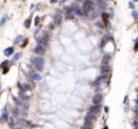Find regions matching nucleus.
Instances as JSON below:
<instances>
[{
  "mask_svg": "<svg viewBox=\"0 0 138 129\" xmlns=\"http://www.w3.org/2000/svg\"><path fill=\"white\" fill-rule=\"evenodd\" d=\"M53 23H55V25H61L62 24V22H63V16H62V13H55V16H53V21H52Z\"/></svg>",
  "mask_w": 138,
  "mask_h": 129,
  "instance_id": "nucleus-7",
  "label": "nucleus"
},
{
  "mask_svg": "<svg viewBox=\"0 0 138 129\" xmlns=\"http://www.w3.org/2000/svg\"><path fill=\"white\" fill-rule=\"evenodd\" d=\"M55 27H56V25H55V23L52 22V23H51V24L49 25V30H50V31H52V30L55 29Z\"/></svg>",
  "mask_w": 138,
  "mask_h": 129,
  "instance_id": "nucleus-28",
  "label": "nucleus"
},
{
  "mask_svg": "<svg viewBox=\"0 0 138 129\" xmlns=\"http://www.w3.org/2000/svg\"><path fill=\"white\" fill-rule=\"evenodd\" d=\"M66 1H67V0H62V1H61V3H66Z\"/></svg>",
  "mask_w": 138,
  "mask_h": 129,
  "instance_id": "nucleus-35",
  "label": "nucleus"
},
{
  "mask_svg": "<svg viewBox=\"0 0 138 129\" xmlns=\"http://www.w3.org/2000/svg\"><path fill=\"white\" fill-rule=\"evenodd\" d=\"M24 39H26V38H24L23 35H17L16 38H15L13 44H15V45H21V44H22V41H23Z\"/></svg>",
  "mask_w": 138,
  "mask_h": 129,
  "instance_id": "nucleus-16",
  "label": "nucleus"
},
{
  "mask_svg": "<svg viewBox=\"0 0 138 129\" xmlns=\"http://www.w3.org/2000/svg\"><path fill=\"white\" fill-rule=\"evenodd\" d=\"M49 40H50V36L46 35V34H44L41 38H38V39H36V41H38L39 45H43V46H45V47L49 46Z\"/></svg>",
  "mask_w": 138,
  "mask_h": 129,
  "instance_id": "nucleus-5",
  "label": "nucleus"
},
{
  "mask_svg": "<svg viewBox=\"0 0 138 129\" xmlns=\"http://www.w3.org/2000/svg\"><path fill=\"white\" fill-rule=\"evenodd\" d=\"M50 3H51V4H57L58 0H50Z\"/></svg>",
  "mask_w": 138,
  "mask_h": 129,
  "instance_id": "nucleus-30",
  "label": "nucleus"
},
{
  "mask_svg": "<svg viewBox=\"0 0 138 129\" xmlns=\"http://www.w3.org/2000/svg\"><path fill=\"white\" fill-rule=\"evenodd\" d=\"M94 7H96V4L92 0H84L83 1V10H84L85 17H88V15L92 11H94Z\"/></svg>",
  "mask_w": 138,
  "mask_h": 129,
  "instance_id": "nucleus-1",
  "label": "nucleus"
},
{
  "mask_svg": "<svg viewBox=\"0 0 138 129\" xmlns=\"http://www.w3.org/2000/svg\"><path fill=\"white\" fill-rule=\"evenodd\" d=\"M101 109H102V106H101V104H93L91 107H90V110L88 111L90 112H92V114H99L101 112Z\"/></svg>",
  "mask_w": 138,
  "mask_h": 129,
  "instance_id": "nucleus-9",
  "label": "nucleus"
},
{
  "mask_svg": "<svg viewBox=\"0 0 138 129\" xmlns=\"http://www.w3.org/2000/svg\"><path fill=\"white\" fill-rule=\"evenodd\" d=\"M96 6L98 7V10L102 11V12H104V10H105V7H107V5H105V3L103 1V0H99V1H97Z\"/></svg>",
  "mask_w": 138,
  "mask_h": 129,
  "instance_id": "nucleus-15",
  "label": "nucleus"
},
{
  "mask_svg": "<svg viewBox=\"0 0 138 129\" xmlns=\"http://www.w3.org/2000/svg\"><path fill=\"white\" fill-rule=\"evenodd\" d=\"M18 95H19V98H21L23 101H27V100H28V97L24 94V92H21V90H19V94H18Z\"/></svg>",
  "mask_w": 138,
  "mask_h": 129,
  "instance_id": "nucleus-21",
  "label": "nucleus"
},
{
  "mask_svg": "<svg viewBox=\"0 0 138 129\" xmlns=\"http://www.w3.org/2000/svg\"><path fill=\"white\" fill-rule=\"evenodd\" d=\"M133 51L134 52H137L138 51V38L136 39V41H134V46H133Z\"/></svg>",
  "mask_w": 138,
  "mask_h": 129,
  "instance_id": "nucleus-26",
  "label": "nucleus"
},
{
  "mask_svg": "<svg viewBox=\"0 0 138 129\" xmlns=\"http://www.w3.org/2000/svg\"><path fill=\"white\" fill-rule=\"evenodd\" d=\"M101 17H102L103 23H104L105 25H108V24H109V18H110L111 16H110L108 12H105V11H104V12H102V13H101Z\"/></svg>",
  "mask_w": 138,
  "mask_h": 129,
  "instance_id": "nucleus-12",
  "label": "nucleus"
},
{
  "mask_svg": "<svg viewBox=\"0 0 138 129\" xmlns=\"http://www.w3.org/2000/svg\"><path fill=\"white\" fill-rule=\"evenodd\" d=\"M40 21H41V18L39 17V16H36V17L34 18V24H35V27L40 25Z\"/></svg>",
  "mask_w": 138,
  "mask_h": 129,
  "instance_id": "nucleus-23",
  "label": "nucleus"
},
{
  "mask_svg": "<svg viewBox=\"0 0 138 129\" xmlns=\"http://www.w3.org/2000/svg\"><path fill=\"white\" fill-rule=\"evenodd\" d=\"M128 7H130L131 10H133V9H134V5H133V3H132V1H130V3H128Z\"/></svg>",
  "mask_w": 138,
  "mask_h": 129,
  "instance_id": "nucleus-29",
  "label": "nucleus"
},
{
  "mask_svg": "<svg viewBox=\"0 0 138 129\" xmlns=\"http://www.w3.org/2000/svg\"><path fill=\"white\" fill-rule=\"evenodd\" d=\"M32 63L38 71H43L44 65H45V59L43 58V56H36V57L32 58Z\"/></svg>",
  "mask_w": 138,
  "mask_h": 129,
  "instance_id": "nucleus-2",
  "label": "nucleus"
},
{
  "mask_svg": "<svg viewBox=\"0 0 138 129\" xmlns=\"http://www.w3.org/2000/svg\"><path fill=\"white\" fill-rule=\"evenodd\" d=\"M7 18H9L7 15H4V16L1 17V20H0V27L5 25V23H6V21H7Z\"/></svg>",
  "mask_w": 138,
  "mask_h": 129,
  "instance_id": "nucleus-19",
  "label": "nucleus"
},
{
  "mask_svg": "<svg viewBox=\"0 0 138 129\" xmlns=\"http://www.w3.org/2000/svg\"><path fill=\"white\" fill-rule=\"evenodd\" d=\"M104 111H105V112H109V107H108V106H104Z\"/></svg>",
  "mask_w": 138,
  "mask_h": 129,
  "instance_id": "nucleus-31",
  "label": "nucleus"
},
{
  "mask_svg": "<svg viewBox=\"0 0 138 129\" xmlns=\"http://www.w3.org/2000/svg\"><path fill=\"white\" fill-rule=\"evenodd\" d=\"M30 25H32V18H27V20L24 21V27H26L27 29H29Z\"/></svg>",
  "mask_w": 138,
  "mask_h": 129,
  "instance_id": "nucleus-20",
  "label": "nucleus"
},
{
  "mask_svg": "<svg viewBox=\"0 0 138 129\" xmlns=\"http://www.w3.org/2000/svg\"><path fill=\"white\" fill-rule=\"evenodd\" d=\"M111 60V54L109 53H105L103 58H102V65H105V64H109V62Z\"/></svg>",
  "mask_w": 138,
  "mask_h": 129,
  "instance_id": "nucleus-13",
  "label": "nucleus"
},
{
  "mask_svg": "<svg viewBox=\"0 0 138 129\" xmlns=\"http://www.w3.org/2000/svg\"><path fill=\"white\" fill-rule=\"evenodd\" d=\"M110 70H111V68H110V65H109V64L102 65V66H101V75L107 76L108 74H110Z\"/></svg>",
  "mask_w": 138,
  "mask_h": 129,
  "instance_id": "nucleus-11",
  "label": "nucleus"
},
{
  "mask_svg": "<svg viewBox=\"0 0 138 129\" xmlns=\"http://www.w3.org/2000/svg\"><path fill=\"white\" fill-rule=\"evenodd\" d=\"M12 112H13V116H15V117H16V116H18V110H17V107H13Z\"/></svg>",
  "mask_w": 138,
  "mask_h": 129,
  "instance_id": "nucleus-27",
  "label": "nucleus"
},
{
  "mask_svg": "<svg viewBox=\"0 0 138 129\" xmlns=\"http://www.w3.org/2000/svg\"><path fill=\"white\" fill-rule=\"evenodd\" d=\"M32 80L33 81H40L41 80V75H40V74H36V72H32Z\"/></svg>",
  "mask_w": 138,
  "mask_h": 129,
  "instance_id": "nucleus-17",
  "label": "nucleus"
},
{
  "mask_svg": "<svg viewBox=\"0 0 138 129\" xmlns=\"http://www.w3.org/2000/svg\"><path fill=\"white\" fill-rule=\"evenodd\" d=\"M97 1H99V0H97Z\"/></svg>",
  "mask_w": 138,
  "mask_h": 129,
  "instance_id": "nucleus-37",
  "label": "nucleus"
},
{
  "mask_svg": "<svg viewBox=\"0 0 138 129\" xmlns=\"http://www.w3.org/2000/svg\"><path fill=\"white\" fill-rule=\"evenodd\" d=\"M94 25L97 27V28H99V29H104L107 25L103 23V21H97V22H94Z\"/></svg>",
  "mask_w": 138,
  "mask_h": 129,
  "instance_id": "nucleus-18",
  "label": "nucleus"
},
{
  "mask_svg": "<svg viewBox=\"0 0 138 129\" xmlns=\"http://www.w3.org/2000/svg\"><path fill=\"white\" fill-rule=\"evenodd\" d=\"M40 30H41V27H40V25H38V27H36V29H35V31L33 33V35H34V38H35V39H36V36H38L39 34H40Z\"/></svg>",
  "mask_w": 138,
  "mask_h": 129,
  "instance_id": "nucleus-22",
  "label": "nucleus"
},
{
  "mask_svg": "<svg viewBox=\"0 0 138 129\" xmlns=\"http://www.w3.org/2000/svg\"><path fill=\"white\" fill-rule=\"evenodd\" d=\"M134 111H136V115L138 116V109H136V110H134Z\"/></svg>",
  "mask_w": 138,
  "mask_h": 129,
  "instance_id": "nucleus-32",
  "label": "nucleus"
},
{
  "mask_svg": "<svg viewBox=\"0 0 138 129\" xmlns=\"http://www.w3.org/2000/svg\"><path fill=\"white\" fill-rule=\"evenodd\" d=\"M28 42H29V40H28V39H24V40H23V42H22L21 45H19V46H21L22 48H24V47L28 45Z\"/></svg>",
  "mask_w": 138,
  "mask_h": 129,
  "instance_id": "nucleus-24",
  "label": "nucleus"
},
{
  "mask_svg": "<svg viewBox=\"0 0 138 129\" xmlns=\"http://www.w3.org/2000/svg\"><path fill=\"white\" fill-rule=\"evenodd\" d=\"M21 56H22V53H21V52H18V53H15L13 56H12V59H11V65L16 64V63L19 60V58H21Z\"/></svg>",
  "mask_w": 138,
  "mask_h": 129,
  "instance_id": "nucleus-14",
  "label": "nucleus"
},
{
  "mask_svg": "<svg viewBox=\"0 0 138 129\" xmlns=\"http://www.w3.org/2000/svg\"><path fill=\"white\" fill-rule=\"evenodd\" d=\"M0 87H1V84H0Z\"/></svg>",
  "mask_w": 138,
  "mask_h": 129,
  "instance_id": "nucleus-38",
  "label": "nucleus"
},
{
  "mask_svg": "<svg viewBox=\"0 0 138 129\" xmlns=\"http://www.w3.org/2000/svg\"><path fill=\"white\" fill-rule=\"evenodd\" d=\"M137 23H138V20H137ZM137 29H138V27H137Z\"/></svg>",
  "mask_w": 138,
  "mask_h": 129,
  "instance_id": "nucleus-36",
  "label": "nucleus"
},
{
  "mask_svg": "<svg viewBox=\"0 0 138 129\" xmlns=\"http://www.w3.org/2000/svg\"><path fill=\"white\" fill-rule=\"evenodd\" d=\"M134 129H138V124H136V127H134Z\"/></svg>",
  "mask_w": 138,
  "mask_h": 129,
  "instance_id": "nucleus-34",
  "label": "nucleus"
},
{
  "mask_svg": "<svg viewBox=\"0 0 138 129\" xmlns=\"http://www.w3.org/2000/svg\"><path fill=\"white\" fill-rule=\"evenodd\" d=\"M10 66H11V60H4L0 63V69L3 70V74L4 75H6V74L10 71Z\"/></svg>",
  "mask_w": 138,
  "mask_h": 129,
  "instance_id": "nucleus-4",
  "label": "nucleus"
},
{
  "mask_svg": "<svg viewBox=\"0 0 138 129\" xmlns=\"http://www.w3.org/2000/svg\"><path fill=\"white\" fill-rule=\"evenodd\" d=\"M132 17L134 18V20H138V11L132 10Z\"/></svg>",
  "mask_w": 138,
  "mask_h": 129,
  "instance_id": "nucleus-25",
  "label": "nucleus"
},
{
  "mask_svg": "<svg viewBox=\"0 0 138 129\" xmlns=\"http://www.w3.org/2000/svg\"><path fill=\"white\" fill-rule=\"evenodd\" d=\"M15 54V47L13 46H10V47H6L5 50H4V56L5 57H11V56H13Z\"/></svg>",
  "mask_w": 138,
  "mask_h": 129,
  "instance_id": "nucleus-10",
  "label": "nucleus"
},
{
  "mask_svg": "<svg viewBox=\"0 0 138 129\" xmlns=\"http://www.w3.org/2000/svg\"><path fill=\"white\" fill-rule=\"evenodd\" d=\"M103 129H109V128H108V125H104V127H103Z\"/></svg>",
  "mask_w": 138,
  "mask_h": 129,
  "instance_id": "nucleus-33",
  "label": "nucleus"
},
{
  "mask_svg": "<svg viewBox=\"0 0 138 129\" xmlns=\"http://www.w3.org/2000/svg\"><path fill=\"white\" fill-rule=\"evenodd\" d=\"M113 41V36L110 35V34H105L103 38H102V40H101V44H99V48L101 50H103L104 47H105V45L108 44V41Z\"/></svg>",
  "mask_w": 138,
  "mask_h": 129,
  "instance_id": "nucleus-6",
  "label": "nucleus"
},
{
  "mask_svg": "<svg viewBox=\"0 0 138 129\" xmlns=\"http://www.w3.org/2000/svg\"><path fill=\"white\" fill-rule=\"evenodd\" d=\"M103 94L102 93H96L94 95H93V99H92V103L93 104H102V101H103Z\"/></svg>",
  "mask_w": 138,
  "mask_h": 129,
  "instance_id": "nucleus-8",
  "label": "nucleus"
},
{
  "mask_svg": "<svg viewBox=\"0 0 138 129\" xmlns=\"http://www.w3.org/2000/svg\"><path fill=\"white\" fill-rule=\"evenodd\" d=\"M33 52L36 54V56H44V54L46 53V47L43 46V45H36L34 48H33Z\"/></svg>",
  "mask_w": 138,
  "mask_h": 129,
  "instance_id": "nucleus-3",
  "label": "nucleus"
},
{
  "mask_svg": "<svg viewBox=\"0 0 138 129\" xmlns=\"http://www.w3.org/2000/svg\"><path fill=\"white\" fill-rule=\"evenodd\" d=\"M23 1H24V0H23Z\"/></svg>",
  "mask_w": 138,
  "mask_h": 129,
  "instance_id": "nucleus-39",
  "label": "nucleus"
}]
</instances>
